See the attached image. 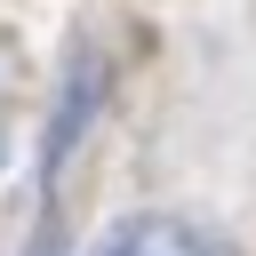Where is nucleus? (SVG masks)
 <instances>
[{
  "label": "nucleus",
  "instance_id": "obj_1",
  "mask_svg": "<svg viewBox=\"0 0 256 256\" xmlns=\"http://www.w3.org/2000/svg\"><path fill=\"white\" fill-rule=\"evenodd\" d=\"M88 256H232L216 232H200L192 216H128V224H112Z\"/></svg>",
  "mask_w": 256,
  "mask_h": 256
}]
</instances>
